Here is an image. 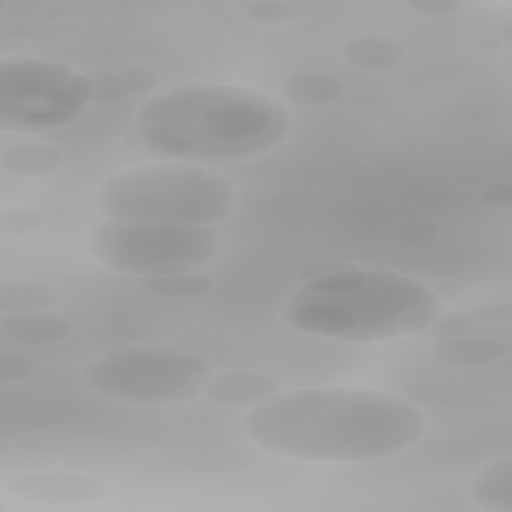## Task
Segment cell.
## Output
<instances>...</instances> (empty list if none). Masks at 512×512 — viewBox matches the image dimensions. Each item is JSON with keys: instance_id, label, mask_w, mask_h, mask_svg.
<instances>
[{"instance_id": "2e32d148", "label": "cell", "mask_w": 512, "mask_h": 512, "mask_svg": "<svg viewBox=\"0 0 512 512\" xmlns=\"http://www.w3.org/2000/svg\"><path fill=\"white\" fill-rule=\"evenodd\" d=\"M472 500L488 512H512V458L486 464L472 480Z\"/></svg>"}, {"instance_id": "52a82bcc", "label": "cell", "mask_w": 512, "mask_h": 512, "mask_svg": "<svg viewBox=\"0 0 512 512\" xmlns=\"http://www.w3.org/2000/svg\"><path fill=\"white\" fill-rule=\"evenodd\" d=\"M88 250L104 268L142 278L208 266L218 254V234L208 226L104 218L92 228Z\"/></svg>"}, {"instance_id": "e0dca14e", "label": "cell", "mask_w": 512, "mask_h": 512, "mask_svg": "<svg viewBox=\"0 0 512 512\" xmlns=\"http://www.w3.org/2000/svg\"><path fill=\"white\" fill-rule=\"evenodd\" d=\"M140 288L162 300H190L208 294L214 288V278L204 268L164 272L140 278Z\"/></svg>"}, {"instance_id": "d4e9b609", "label": "cell", "mask_w": 512, "mask_h": 512, "mask_svg": "<svg viewBox=\"0 0 512 512\" xmlns=\"http://www.w3.org/2000/svg\"><path fill=\"white\" fill-rule=\"evenodd\" d=\"M480 198L488 206L510 208V204H512V184L510 182H492L480 192Z\"/></svg>"}, {"instance_id": "6da1fadb", "label": "cell", "mask_w": 512, "mask_h": 512, "mask_svg": "<svg viewBox=\"0 0 512 512\" xmlns=\"http://www.w3.org/2000/svg\"><path fill=\"white\" fill-rule=\"evenodd\" d=\"M414 402L364 386H312L250 408L246 436L264 452L316 464L374 462L402 454L428 432Z\"/></svg>"}, {"instance_id": "3957f363", "label": "cell", "mask_w": 512, "mask_h": 512, "mask_svg": "<svg viewBox=\"0 0 512 512\" xmlns=\"http://www.w3.org/2000/svg\"><path fill=\"white\" fill-rule=\"evenodd\" d=\"M442 304L440 292L418 278L344 264L306 280L288 298L284 322L314 336L366 344L422 334Z\"/></svg>"}, {"instance_id": "9c48e42d", "label": "cell", "mask_w": 512, "mask_h": 512, "mask_svg": "<svg viewBox=\"0 0 512 512\" xmlns=\"http://www.w3.org/2000/svg\"><path fill=\"white\" fill-rule=\"evenodd\" d=\"M284 392V382L258 370H226L212 374L206 382L204 396L220 406H260Z\"/></svg>"}, {"instance_id": "8992f818", "label": "cell", "mask_w": 512, "mask_h": 512, "mask_svg": "<svg viewBox=\"0 0 512 512\" xmlns=\"http://www.w3.org/2000/svg\"><path fill=\"white\" fill-rule=\"evenodd\" d=\"M92 104L84 72L46 58L4 56L0 60V128L46 132L80 120Z\"/></svg>"}, {"instance_id": "ffe728a7", "label": "cell", "mask_w": 512, "mask_h": 512, "mask_svg": "<svg viewBox=\"0 0 512 512\" xmlns=\"http://www.w3.org/2000/svg\"><path fill=\"white\" fill-rule=\"evenodd\" d=\"M472 328H474V318L470 314L460 310H442L420 336L426 340L438 342V340H446V338L470 332Z\"/></svg>"}, {"instance_id": "44dd1931", "label": "cell", "mask_w": 512, "mask_h": 512, "mask_svg": "<svg viewBox=\"0 0 512 512\" xmlns=\"http://www.w3.org/2000/svg\"><path fill=\"white\" fill-rule=\"evenodd\" d=\"M244 16L260 26H280L292 20L294 10L288 2L280 0H256L244 6Z\"/></svg>"}, {"instance_id": "4fadbf2b", "label": "cell", "mask_w": 512, "mask_h": 512, "mask_svg": "<svg viewBox=\"0 0 512 512\" xmlns=\"http://www.w3.org/2000/svg\"><path fill=\"white\" fill-rule=\"evenodd\" d=\"M66 156L46 142H16L0 150V170L20 178H42L60 172Z\"/></svg>"}, {"instance_id": "5b68a950", "label": "cell", "mask_w": 512, "mask_h": 512, "mask_svg": "<svg viewBox=\"0 0 512 512\" xmlns=\"http://www.w3.org/2000/svg\"><path fill=\"white\" fill-rule=\"evenodd\" d=\"M210 376L206 358L168 346H130L82 370V380L92 392L132 406L190 400L204 392Z\"/></svg>"}, {"instance_id": "30bf717a", "label": "cell", "mask_w": 512, "mask_h": 512, "mask_svg": "<svg viewBox=\"0 0 512 512\" xmlns=\"http://www.w3.org/2000/svg\"><path fill=\"white\" fill-rule=\"evenodd\" d=\"M92 90V104L120 102L130 96L150 94L160 86V76L144 66L130 68H94L84 72Z\"/></svg>"}, {"instance_id": "9a60e30c", "label": "cell", "mask_w": 512, "mask_h": 512, "mask_svg": "<svg viewBox=\"0 0 512 512\" xmlns=\"http://www.w3.org/2000/svg\"><path fill=\"white\" fill-rule=\"evenodd\" d=\"M340 56L358 70H386L402 62L404 44L386 34H358L342 44Z\"/></svg>"}, {"instance_id": "d6986e66", "label": "cell", "mask_w": 512, "mask_h": 512, "mask_svg": "<svg viewBox=\"0 0 512 512\" xmlns=\"http://www.w3.org/2000/svg\"><path fill=\"white\" fill-rule=\"evenodd\" d=\"M46 228V218L36 208L8 206L0 210V234L4 238H24Z\"/></svg>"}, {"instance_id": "ac0fdd59", "label": "cell", "mask_w": 512, "mask_h": 512, "mask_svg": "<svg viewBox=\"0 0 512 512\" xmlns=\"http://www.w3.org/2000/svg\"><path fill=\"white\" fill-rule=\"evenodd\" d=\"M60 300L58 288L42 280L16 278L0 284V312L22 314V312H44L56 306Z\"/></svg>"}, {"instance_id": "ba28073f", "label": "cell", "mask_w": 512, "mask_h": 512, "mask_svg": "<svg viewBox=\"0 0 512 512\" xmlns=\"http://www.w3.org/2000/svg\"><path fill=\"white\" fill-rule=\"evenodd\" d=\"M2 490L8 498L48 508L94 506L112 496V484L106 478L88 472L60 470L16 474L6 480Z\"/></svg>"}, {"instance_id": "7c38bea8", "label": "cell", "mask_w": 512, "mask_h": 512, "mask_svg": "<svg viewBox=\"0 0 512 512\" xmlns=\"http://www.w3.org/2000/svg\"><path fill=\"white\" fill-rule=\"evenodd\" d=\"M72 332V324L66 316L44 312L2 314L0 334L20 346H48L66 340Z\"/></svg>"}, {"instance_id": "277c9868", "label": "cell", "mask_w": 512, "mask_h": 512, "mask_svg": "<svg viewBox=\"0 0 512 512\" xmlns=\"http://www.w3.org/2000/svg\"><path fill=\"white\" fill-rule=\"evenodd\" d=\"M228 178L188 162L126 168L96 190V208L108 220L180 226H216L234 210Z\"/></svg>"}, {"instance_id": "484cf974", "label": "cell", "mask_w": 512, "mask_h": 512, "mask_svg": "<svg viewBox=\"0 0 512 512\" xmlns=\"http://www.w3.org/2000/svg\"><path fill=\"white\" fill-rule=\"evenodd\" d=\"M496 36H500L506 44H508V42H512V22L502 24V26L496 30Z\"/></svg>"}, {"instance_id": "cb8c5ba5", "label": "cell", "mask_w": 512, "mask_h": 512, "mask_svg": "<svg viewBox=\"0 0 512 512\" xmlns=\"http://www.w3.org/2000/svg\"><path fill=\"white\" fill-rule=\"evenodd\" d=\"M404 6L420 16H452L462 10L460 0H406Z\"/></svg>"}, {"instance_id": "603a6c76", "label": "cell", "mask_w": 512, "mask_h": 512, "mask_svg": "<svg viewBox=\"0 0 512 512\" xmlns=\"http://www.w3.org/2000/svg\"><path fill=\"white\" fill-rule=\"evenodd\" d=\"M36 370V362L18 352H2L0 354V384L22 382L30 378Z\"/></svg>"}, {"instance_id": "7402d4cb", "label": "cell", "mask_w": 512, "mask_h": 512, "mask_svg": "<svg viewBox=\"0 0 512 512\" xmlns=\"http://www.w3.org/2000/svg\"><path fill=\"white\" fill-rule=\"evenodd\" d=\"M392 234L404 244H428L440 236V226L430 220H406L400 222Z\"/></svg>"}, {"instance_id": "7a4b0ae2", "label": "cell", "mask_w": 512, "mask_h": 512, "mask_svg": "<svg viewBox=\"0 0 512 512\" xmlns=\"http://www.w3.org/2000/svg\"><path fill=\"white\" fill-rule=\"evenodd\" d=\"M274 98L228 82H188L148 98L132 136L144 150L188 164H234L264 156L290 134Z\"/></svg>"}, {"instance_id": "5bb4252c", "label": "cell", "mask_w": 512, "mask_h": 512, "mask_svg": "<svg viewBox=\"0 0 512 512\" xmlns=\"http://www.w3.org/2000/svg\"><path fill=\"white\" fill-rule=\"evenodd\" d=\"M344 94V80L328 72H298L280 84V96L298 108H324Z\"/></svg>"}, {"instance_id": "8fae6325", "label": "cell", "mask_w": 512, "mask_h": 512, "mask_svg": "<svg viewBox=\"0 0 512 512\" xmlns=\"http://www.w3.org/2000/svg\"><path fill=\"white\" fill-rule=\"evenodd\" d=\"M432 358L454 368H480L496 364L508 354L504 342L488 334L464 332L432 344Z\"/></svg>"}]
</instances>
